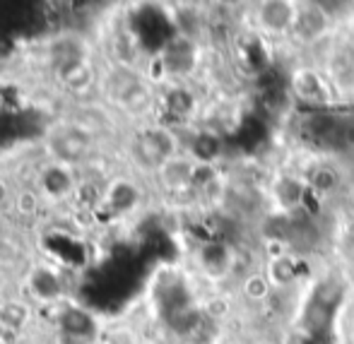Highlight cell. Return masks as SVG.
Returning <instances> with one entry per match:
<instances>
[{
  "label": "cell",
  "mask_w": 354,
  "mask_h": 344,
  "mask_svg": "<svg viewBox=\"0 0 354 344\" xmlns=\"http://www.w3.org/2000/svg\"><path fill=\"white\" fill-rule=\"evenodd\" d=\"M140 202V191L136 188V183L126 181V178H118L109 186L106 191V205L113 209L116 214L133 212Z\"/></svg>",
  "instance_id": "14"
},
{
  "label": "cell",
  "mask_w": 354,
  "mask_h": 344,
  "mask_svg": "<svg viewBox=\"0 0 354 344\" xmlns=\"http://www.w3.org/2000/svg\"><path fill=\"white\" fill-rule=\"evenodd\" d=\"M178 140L169 128H147L133 140V159L142 169L159 171L169 159L176 157Z\"/></svg>",
  "instance_id": "2"
},
{
  "label": "cell",
  "mask_w": 354,
  "mask_h": 344,
  "mask_svg": "<svg viewBox=\"0 0 354 344\" xmlns=\"http://www.w3.org/2000/svg\"><path fill=\"white\" fill-rule=\"evenodd\" d=\"M340 147H354V121L342 123V133H340Z\"/></svg>",
  "instance_id": "26"
},
{
  "label": "cell",
  "mask_w": 354,
  "mask_h": 344,
  "mask_svg": "<svg viewBox=\"0 0 354 344\" xmlns=\"http://www.w3.org/2000/svg\"><path fill=\"white\" fill-rule=\"evenodd\" d=\"M342 123L340 118H335L333 113L318 111L313 116H308L301 123V137H306L311 144L318 147H340V133H342Z\"/></svg>",
  "instance_id": "5"
},
{
  "label": "cell",
  "mask_w": 354,
  "mask_h": 344,
  "mask_svg": "<svg viewBox=\"0 0 354 344\" xmlns=\"http://www.w3.org/2000/svg\"><path fill=\"white\" fill-rule=\"evenodd\" d=\"M162 61L169 75H186L196 66V46H193L191 39L176 37L164 48Z\"/></svg>",
  "instance_id": "9"
},
{
  "label": "cell",
  "mask_w": 354,
  "mask_h": 344,
  "mask_svg": "<svg viewBox=\"0 0 354 344\" xmlns=\"http://www.w3.org/2000/svg\"><path fill=\"white\" fill-rule=\"evenodd\" d=\"M176 24H178V37L183 39H196L198 34H201V15L193 12V10H181V12H176Z\"/></svg>",
  "instance_id": "24"
},
{
  "label": "cell",
  "mask_w": 354,
  "mask_h": 344,
  "mask_svg": "<svg viewBox=\"0 0 354 344\" xmlns=\"http://www.w3.org/2000/svg\"><path fill=\"white\" fill-rule=\"evenodd\" d=\"M58 79H61L68 92H87L97 82V73H94V66L87 58H80V61L58 70Z\"/></svg>",
  "instance_id": "11"
},
{
  "label": "cell",
  "mask_w": 354,
  "mask_h": 344,
  "mask_svg": "<svg viewBox=\"0 0 354 344\" xmlns=\"http://www.w3.org/2000/svg\"><path fill=\"white\" fill-rule=\"evenodd\" d=\"M272 292V284L268 275H258V272H251L246 279H243V294H246L251 301H266Z\"/></svg>",
  "instance_id": "21"
},
{
  "label": "cell",
  "mask_w": 354,
  "mask_h": 344,
  "mask_svg": "<svg viewBox=\"0 0 354 344\" xmlns=\"http://www.w3.org/2000/svg\"><path fill=\"white\" fill-rule=\"evenodd\" d=\"M27 292L34 301L44 303V306L58 303L66 296V287H63L61 277L46 265L32 267V272H29V277H27Z\"/></svg>",
  "instance_id": "6"
},
{
  "label": "cell",
  "mask_w": 354,
  "mask_h": 344,
  "mask_svg": "<svg viewBox=\"0 0 354 344\" xmlns=\"http://www.w3.org/2000/svg\"><path fill=\"white\" fill-rule=\"evenodd\" d=\"M297 265L292 256H275L268 262V279L272 287H287L297 279Z\"/></svg>",
  "instance_id": "19"
},
{
  "label": "cell",
  "mask_w": 354,
  "mask_h": 344,
  "mask_svg": "<svg viewBox=\"0 0 354 344\" xmlns=\"http://www.w3.org/2000/svg\"><path fill=\"white\" fill-rule=\"evenodd\" d=\"M92 133L87 128L77 126V123H63L56 126L48 135V149L56 157L58 164L63 166H73L80 164L92 154Z\"/></svg>",
  "instance_id": "3"
},
{
  "label": "cell",
  "mask_w": 354,
  "mask_h": 344,
  "mask_svg": "<svg viewBox=\"0 0 354 344\" xmlns=\"http://www.w3.org/2000/svg\"><path fill=\"white\" fill-rule=\"evenodd\" d=\"M219 144H222V142H219V137L214 135V133H207V131L198 133V135L193 137V142H191L193 159H196L201 166H210L214 159L219 157Z\"/></svg>",
  "instance_id": "18"
},
{
  "label": "cell",
  "mask_w": 354,
  "mask_h": 344,
  "mask_svg": "<svg viewBox=\"0 0 354 344\" xmlns=\"http://www.w3.org/2000/svg\"><path fill=\"white\" fill-rule=\"evenodd\" d=\"M106 97L133 116H142L152 106V92L128 66H121L109 73Z\"/></svg>",
  "instance_id": "1"
},
{
  "label": "cell",
  "mask_w": 354,
  "mask_h": 344,
  "mask_svg": "<svg viewBox=\"0 0 354 344\" xmlns=\"http://www.w3.org/2000/svg\"><path fill=\"white\" fill-rule=\"evenodd\" d=\"M164 111L167 116H171L174 121H186L196 111V97L191 89L186 87H174L164 94Z\"/></svg>",
  "instance_id": "15"
},
{
  "label": "cell",
  "mask_w": 354,
  "mask_h": 344,
  "mask_svg": "<svg viewBox=\"0 0 354 344\" xmlns=\"http://www.w3.org/2000/svg\"><path fill=\"white\" fill-rule=\"evenodd\" d=\"M104 344H138V337L131 327H113L106 335Z\"/></svg>",
  "instance_id": "25"
},
{
  "label": "cell",
  "mask_w": 354,
  "mask_h": 344,
  "mask_svg": "<svg viewBox=\"0 0 354 344\" xmlns=\"http://www.w3.org/2000/svg\"><path fill=\"white\" fill-rule=\"evenodd\" d=\"M201 267L210 277H222L224 272H229L234 267V253L229 251V246L219 241L205 243L201 248Z\"/></svg>",
  "instance_id": "13"
},
{
  "label": "cell",
  "mask_w": 354,
  "mask_h": 344,
  "mask_svg": "<svg viewBox=\"0 0 354 344\" xmlns=\"http://www.w3.org/2000/svg\"><path fill=\"white\" fill-rule=\"evenodd\" d=\"M196 176H198L196 162H191V159H186V157H178V154L174 159H169L157 171L159 183H162V188L169 193L188 191L191 186H196Z\"/></svg>",
  "instance_id": "7"
},
{
  "label": "cell",
  "mask_w": 354,
  "mask_h": 344,
  "mask_svg": "<svg viewBox=\"0 0 354 344\" xmlns=\"http://www.w3.org/2000/svg\"><path fill=\"white\" fill-rule=\"evenodd\" d=\"M275 193H277V200L284 207H297L304 200V188L297 181H292V178H282L280 186H275Z\"/></svg>",
  "instance_id": "23"
},
{
  "label": "cell",
  "mask_w": 354,
  "mask_h": 344,
  "mask_svg": "<svg viewBox=\"0 0 354 344\" xmlns=\"http://www.w3.org/2000/svg\"><path fill=\"white\" fill-rule=\"evenodd\" d=\"M328 27H330V15L318 3H313L297 10V19H294L292 32L299 39H304V41H316L318 37H323L328 32Z\"/></svg>",
  "instance_id": "8"
},
{
  "label": "cell",
  "mask_w": 354,
  "mask_h": 344,
  "mask_svg": "<svg viewBox=\"0 0 354 344\" xmlns=\"http://www.w3.org/2000/svg\"><path fill=\"white\" fill-rule=\"evenodd\" d=\"M58 330L75 344H97V318L80 306H66L58 316Z\"/></svg>",
  "instance_id": "4"
},
{
  "label": "cell",
  "mask_w": 354,
  "mask_h": 344,
  "mask_svg": "<svg viewBox=\"0 0 354 344\" xmlns=\"http://www.w3.org/2000/svg\"><path fill=\"white\" fill-rule=\"evenodd\" d=\"M12 191H10V186H8V181H3V178H0V207H5L8 205L10 200H12Z\"/></svg>",
  "instance_id": "27"
},
{
  "label": "cell",
  "mask_w": 354,
  "mask_h": 344,
  "mask_svg": "<svg viewBox=\"0 0 354 344\" xmlns=\"http://www.w3.org/2000/svg\"><path fill=\"white\" fill-rule=\"evenodd\" d=\"M39 195L32 191V188H22V191H17L15 193V198H12V207H15V212L19 214V217H24V219H29V217H34V214L39 212Z\"/></svg>",
  "instance_id": "22"
},
{
  "label": "cell",
  "mask_w": 354,
  "mask_h": 344,
  "mask_svg": "<svg viewBox=\"0 0 354 344\" xmlns=\"http://www.w3.org/2000/svg\"><path fill=\"white\" fill-rule=\"evenodd\" d=\"M337 183H340L337 173L333 171V169H328V166L313 169L311 178H308V188H311L313 193H321V195H326V193H333L337 188Z\"/></svg>",
  "instance_id": "20"
},
{
  "label": "cell",
  "mask_w": 354,
  "mask_h": 344,
  "mask_svg": "<svg viewBox=\"0 0 354 344\" xmlns=\"http://www.w3.org/2000/svg\"><path fill=\"white\" fill-rule=\"evenodd\" d=\"M294 92H297V97L301 99V102H308V104H313V106H321L328 97L321 79L313 73H308V70H301V73L294 77Z\"/></svg>",
  "instance_id": "16"
},
{
  "label": "cell",
  "mask_w": 354,
  "mask_h": 344,
  "mask_svg": "<svg viewBox=\"0 0 354 344\" xmlns=\"http://www.w3.org/2000/svg\"><path fill=\"white\" fill-rule=\"evenodd\" d=\"M352 209H354V205H352Z\"/></svg>",
  "instance_id": "29"
},
{
  "label": "cell",
  "mask_w": 354,
  "mask_h": 344,
  "mask_svg": "<svg viewBox=\"0 0 354 344\" xmlns=\"http://www.w3.org/2000/svg\"><path fill=\"white\" fill-rule=\"evenodd\" d=\"M5 332H8V330H5V325H3V323H0V340H3Z\"/></svg>",
  "instance_id": "28"
},
{
  "label": "cell",
  "mask_w": 354,
  "mask_h": 344,
  "mask_svg": "<svg viewBox=\"0 0 354 344\" xmlns=\"http://www.w3.org/2000/svg\"><path fill=\"white\" fill-rule=\"evenodd\" d=\"M297 10L294 5L275 0V3H266L261 5V12L258 19L268 32H292L294 29V19H297Z\"/></svg>",
  "instance_id": "10"
},
{
  "label": "cell",
  "mask_w": 354,
  "mask_h": 344,
  "mask_svg": "<svg viewBox=\"0 0 354 344\" xmlns=\"http://www.w3.org/2000/svg\"><path fill=\"white\" fill-rule=\"evenodd\" d=\"M32 321V308L24 301H5L0 303V323L5 325L8 332H19L29 325Z\"/></svg>",
  "instance_id": "17"
},
{
  "label": "cell",
  "mask_w": 354,
  "mask_h": 344,
  "mask_svg": "<svg viewBox=\"0 0 354 344\" xmlns=\"http://www.w3.org/2000/svg\"><path fill=\"white\" fill-rule=\"evenodd\" d=\"M41 191L46 193L48 198H61L71 195L75 191V178H73V169L63 166V164H53L46 171L41 173Z\"/></svg>",
  "instance_id": "12"
}]
</instances>
